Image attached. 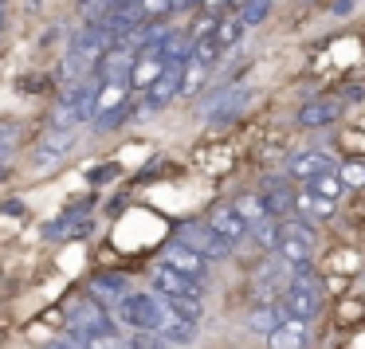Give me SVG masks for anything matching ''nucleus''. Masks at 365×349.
Here are the masks:
<instances>
[{"label": "nucleus", "mask_w": 365, "mask_h": 349, "mask_svg": "<svg viewBox=\"0 0 365 349\" xmlns=\"http://www.w3.org/2000/svg\"><path fill=\"white\" fill-rule=\"evenodd\" d=\"M114 318L126 322L130 330H161L169 318V306L158 291H130L126 298L114 306Z\"/></svg>", "instance_id": "f03ea898"}, {"label": "nucleus", "mask_w": 365, "mask_h": 349, "mask_svg": "<svg viewBox=\"0 0 365 349\" xmlns=\"http://www.w3.org/2000/svg\"><path fill=\"white\" fill-rule=\"evenodd\" d=\"M283 306L291 318H299V322H314L318 314H322V291L318 286H307V283H291L283 291Z\"/></svg>", "instance_id": "0eeeda50"}, {"label": "nucleus", "mask_w": 365, "mask_h": 349, "mask_svg": "<svg viewBox=\"0 0 365 349\" xmlns=\"http://www.w3.org/2000/svg\"><path fill=\"white\" fill-rule=\"evenodd\" d=\"M287 306H275V302H259V306H252V314H247V325H252L255 333H263L267 338L271 330H279V325L287 322Z\"/></svg>", "instance_id": "6ab92c4d"}, {"label": "nucleus", "mask_w": 365, "mask_h": 349, "mask_svg": "<svg viewBox=\"0 0 365 349\" xmlns=\"http://www.w3.org/2000/svg\"><path fill=\"white\" fill-rule=\"evenodd\" d=\"M267 345H271V349H307V345H310L307 322H299V318H287L279 330L267 333Z\"/></svg>", "instance_id": "dca6fc26"}, {"label": "nucleus", "mask_w": 365, "mask_h": 349, "mask_svg": "<svg viewBox=\"0 0 365 349\" xmlns=\"http://www.w3.org/2000/svg\"><path fill=\"white\" fill-rule=\"evenodd\" d=\"M67 330H71V338H87V333H114V318L106 314V306L98 298L75 302V306L67 310Z\"/></svg>", "instance_id": "20e7f679"}, {"label": "nucleus", "mask_w": 365, "mask_h": 349, "mask_svg": "<svg viewBox=\"0 0 365 349\" xmlns=\"http://www.w3.org/2000/svg\"><path fill=\"white\" fill-rule=\"evenodd\" d=\"M181 67L185 63H169L165 71L145 87V98H142L145 110H161V106H169L177 95H181Z\"/></svg>", "instance_id": "6e6552de"}, {"label": "nucleus", "mask_w": 365, "mask_h": 349, "mask_svg": "<svg viewBox=\"0 0 365 349\" xmlns=\"http://www.w3.org/2000/svg\"><path fill=\"white\" fill-rule=\"evenodd\" d=\"M208 224H212L216 231H220L224 239H232V244H240V239L247 236V220L244 216L236 212V204H220V208H212V212H208Z\"/></svg>", "instance_id": "4468645a"}, {"label": "nucleus", "mask_w": 365, "mask_h": 349, "mask_svg": "<svg viewBox=\"0 0 365 349\" xmlns=\"http://www.w3.org/2000/svg\"><path fill=\"white\" fill-rule=\"evenodd\" d=\"M173 239H177V244H185V247H192V251H200L205 259H228V255H232V239H224L208 220H185V224H177Z\"/></svg>", "instance_id": "7ed1b4c3"}, {"label": "nucleus", "mask_w": 365, "mask_h": 349, "mask_svg": "<svg viewBox=\"0 0 365 349\" xmlns=\"http://www.w3.org/2000/svg\"><path fill=\"white\" fill-rule=\"evenodd\" d=\"M4 212H9V216H24V204H16V200H12V204H4Z\"/></svg>", "instance_id": "58836bf2"}, {"label": "nucleus", "mask_w": 365, "mask_h": 349, "mask_svg": "<svg viewBox=\"0 0 365 349\" xmlns=\"http://www.w3.org/2000/svg\"><path fill=\"white\" fill-rule=\"evenodd\" d=\"M134 59H138V51H130V48H122V43H114V48L106 51L103 59H98L95 79H130V71H134Z\"/></svg>", "instance_id": "f8f14e48"}, {"label": "nucleus", "mask_w": 365, "mask_h": 349, "mask_svg": "<svg viewBox=\"0 0 365 349\" xmlns=\"http://www.w3.org/2000/svg\"><path fill=\"white\" fill-rule=\"evenodd\" d=\"M307 189H314V192H322V197L338 200L341 192H346V181H341V173L334 169V173H322V177H314V181H307Z\"/></svg>", "instance_id": "c756f323"}, {"label": "nucleus", "mask_w": 365, "mask_h": 349, "mask_svg": "<svg viewBox=\"0 0 365 349\" xmlns=\"http://www.w3.org/2000/svg\"><path fill=\"white\" fill-rule=\"evenodd\" d=\"M20 150V126L16 122H0V165H9V157Z\"/></svg>", "instance_id": "7c9ffc66"}, {"label": "nucleus", "mask_w": 365, "mask_h": 349, "mask_svg": "<svg viewBox=\"0 0 365 349\" xmlns=\"http://www.w3.org/2000/svg\"><path fill=\"white\" fill-rule=\"evenodd\" d=\"M161 263H169V267H177V271H185V275H192V278L205 283V278H208V263H212V259H205L200 251H192V247L169 239L165 251H161Z\"/></svg>", "instance_id": "1a4fd4ad"}, {"label": "nucleus", "mask_w": 365, "mask_h": 349, "mask_svg": "<svg viewBox=\"0 0 365 349\" xmlns=\"http://www.w3.org/2000/svg\"><path fill=\"white\" fill-rule=\"evenodd\" d=\"M220 43L212 40V36H200V40H192V56L189 59H200V63H208V67H216L220 63Z\"/></svg>", "instance_id": "2f4dec72"}, {"label": "nucleus", "mask_w": 365, "mask_h": 349, "mask_svg": "<svg viewBox=\"0 0 365 349\" xmlns=\"http://www.w3.org/2000/svg\"><path fill=\"white\" fill-rule=\"evenodd\" d=\"M271 12V0H247L244 9H240V16H244V24L247 28H255V24H263V16Z\"/></svg>", "instance_id": "473e14b6"}, {"label": "nucleus", "mask_w": 365, "mask_h": 349, "mask_svg": "<svg viewBox=\"0 0 365 349\" xmlns=\"http://www.w3.org/2000/svg\"><path fill=\"white\" fill-rule=\"evenodd\" d=\"M165 67H169V63L158 56V48H142V51H138V59H134V71H130V87H134V90H145L161 71H165Z\"/></svg>", "instance_id": "ddd939ff"}, {"label": "nucleus", "mask_w": 365, "mask_h": 349, "mask_svg": "<svg viewBox=\"0 0 365 349\" xmlns=\"http://www.w3.org/2000/svg\"><path fill=\"white\" fill-rule=\"evenodd\" d=\"M71 150H75V130H51V134L40 142V150L32 153V165L48 169V165H56V161H63Z\"/></svg>", "instance_id": "9d476101"}, {"label": "nucleus", "mask_w": 365, "mask_h": 349, "mask_svg": "<svg viewBox=\"0 0 365 349\" xmlns=\"http://www.w3.org/2000/svg\"><path fill=\"white\" fill-rule=\"evenodd\" d=\"M338 110H341V106L334 103V98H314V103L299 106L294 122H299L302 130H322V126H330V122L338 118Z\"/></svg>", "instance_id": "2eb2a0df"}, {"label": "nucleus", "mask_w": 365, "mask_h": 349, "mask_svg": "<svg viewBox=\"0 0 365 349\" xmlns=\"http://www.w3.org/2000/svg\"><path fill=\"white\" fill-rule=\"evenodd\" d=\"M275 251L283 255L291 267H302V263H310V251H314V244H310V239H299V236H283Z\"/></svg>", "instance_id": "b1692460"}, {"label": "nucleus", "mask_w": 365, "mask_h": 349, "mask_svg": "<svg viewBox=\"0 0 365 349\" xmlns=\"http://www.w3.org/2000/svg\"><path fill=\"white\" fill-rule=\"evenodd\" d=\"M150 286L161 294V298H181V294H189V298H205V283L192 275H185V271L169 267V263H158L150 275Z\"/></svg>", "instance_id": "39448f33"}, {"label": "nucleus", "mask_w": 365, "mask_h": 349, "mask_svg": "<svg viewBox=\"0 0 365 349\" xmlns=\"http://www.w3.org/2000/svg\"><path fill=\"white\" fill-rule=\"evenodd\" d=\"M208 75H212V67H208V63H200V59H185V67H181V95H177V98L200 95L205 83H208Z\"/></svg>", "instance_id": "aec40b11"}, {"label": "nucleus", "mask_w": 365, "mask_h": 349, "mask_svg": "<svg viewBox=\"0 0 365 349\" xmlns=\"http://www.w3.org/2000/svg\"><path fill=\"white\" fill-rule=\"evenodd\" d=\"M244 4H247V0H232V9H244Z\"/></svg>", "instance_id": "ea45409f"}, {"label": "nucleus", "mask_w": 365, "mask_h": 349, "mask_svg": "<svg viewBox=\"0 0 365 349\" xmlns=\"http://www.w3.org/2000/svg\"><path fill=\"white\" fill-rule=\"evenodd\" d=\"M224 9H232V0H200V12L208 16H224Z\"/></svg>", "instance_id": "4c0bfd02"}, {"label": "nucleus", "mask_w": 365, "mask_h": 349, "mask_svg": "<svg viewBox=\"0 0 365 349\" xmlns=\"http://www.w3.org/2000/svg\"><path fill=\"white\" fill-rule=\"evenodd\" d=\"M247 236L255 239V244L263 247V251H271V247H279V224H275V216H263L259 224H252V231Z\"/></svg>", "instance_id": "c85d7f7f"}, {"label": "nucleus", "mask_w": 365, "mask_h": 349, "mask_svg": "<svg viewBox=\"0 0 365 349\" xmlns=\"http://www.w3.org/2000/svg\"><path fill=\"white\" fill-rule=\"evenodd\" d=\"M338 173L346 181V189H365V161H346Z\"/></svg>", "instance_id": "72a5a7b5"}, {"label": "nucleus", "mask_w": 365, "mask_h": 349, "mask_svg": "<svg viewBox=\"0 0 365 349\" xmlns=\"http://www.w3.org/2000/svg\"><path fill=\"white\" fill-rule=\"evenodd\" d=\"M334 157H326V153H314V150H302V153H294L291 161H287V173L294 177V181H314V177H322V173H334Z\"/></svg>", "instance_id": "9b49d317"}, {"label": "nucleus", "mask_w": 365, "mask_h": 349, "mask_svg": "<svg viewBox=\"0 0 365 349\" xmlns=\"http://www.w3.org/2000/svg\"><path fill=\"white\" fill-rule=\"evenodd\" d=\"M118 349H134V345H130V341H118Z\"/></svg>", "instance_id": "a19ab883"}, {"label": "nucleus", "mask_w": 365, "mask_h": 349, "mask_svg": "<svg viewBox=\"0 0 365 349\" xmlns=\"http://www.w3.org/2000/svg\"><path fill=\"white\" fill-rule=\"evenodd\" d=\"M134 12H138L142 24H158V20H165L169 12H173V0H138Z\"/></svg>", "instance_id": "cd10ccee"}, {"label": "nucleus", "mask_w": 365, "mask_h": 349, "mask_svg": "<svg viewBox=\"0 0 365 349\" xmlns=\"http://www.w3.org/2000/svg\"><path fill=\"white\" fill-rule=\"evenodd\" d=\"M158 333L169 341V345H192V341H197V322H189V318H177V314H169V318H165V325H161Z\"/></svg>", "instance_id": "412c9836"}, {"label": "nucleus", "mask_w": 365, "mask_h": 349, "mask_svg": "<svg viewBox=\"0 0 365 349\" xmlns=\"http://www.w3.org/2000/svg\"><path fill=\"white\" fill-rule=\"evenodd\" d=\"M236 212L247 220V228H252V224H259L263 216H271V212H267V200H263L259 192H240V200H236Z\"/></svg>", "instance_id": "a878e982"}, {"label": "nucleus", "mask_w": 365, "mask_h": 349, "mask_svg": "<svg viewBox=\"0 0 365 349\" xmlns=\"http://www.w3.org/2000/svg\"><path fill=\"white\" fill-rule=\"evenodd\" d=\"M114 12V0H83V16L87 20H103Z\"/></svg>", "instance_id": "c9c22d12"}, {"label": "nucleus", "mask_w": 365, "mask_h": 349, "mask_svg": "<svg viewBox=\"0 0 365 349\" xmlns=\"http://www.w3.org/2000/svg\"><path fill=\"white\" fill-rule=\"evenodd\" d=\"M334 204H338V200L322 197V192H314V189L294 192V212L307 216V220H330V216H334Z\"/></svg>", "instance_id": "a211bd4d"}, {"label": "nucleus", "mask_w": 365, "mask_h": 349, "mask_svg": "<svg viewBox=\"0 0 365 349\" xmlns=\"http://www.w3.org/2000/svg\"><path fill=\"white\" fill-rule=\"evenodd\" d=\"M244 16H216V28H212V40L220 43L224 51L228 48H236L240 40H244Z\"/></svg>", "instance_id": "5701e85b"}, {"label": "nucleus", "mask_w": 365, "mask_h": 349, "mask_svg": "<svg viewBox=\"0 0 365 349\" xmlns=\"http://www.w3.org/2000/svg\"><path fill=\"white\" fill-rule=\"evenodd\" d=\"M130 345H134V349H165L169 341L161 338L158 330H134V338H130Z\"/></svg>", "instance_id": "f704fd0d"}, {"label": "nucleus", "mask_w": 365, "mask_h": 349, "mask_svg": "<svg viewBox=\"0 0 365 349\" xmlns=\"http://www.w3.org/2000/svg\"><path fill=\"white\" fill-rule=\"evenodd\" d=\"M158 56L165 59V63H185V59L192 56V40H189V32H169L165 40L158 43Z\"/></svg>", "instance_id": "4be33fe9"}, {"label": "nucleus", "mask_w": 365, "mask_h": 349, "mask_svg": "<svg viewBox=\"0 0 365 349\" xmlns=\"http://www.w3.org/2000/svg\"><path fill=\"white\" fill-rule=\"evenodd\" d=\"M87 294L98 298L103 306H118V302L130 294V283H126V275H98V278H91Z\"/></svg>", "instance_id": "f3484780"}, {"label": "nucleus", "mask_w": 365, "mask_h": 349, "mask_svg": "<svg viewBox=\"0 0 365 349\" xmlns=\"http://www.w3.org/2000/svg\"><path fill=\"white\" fill-rule=\"evenodd\" d=\"M169 314L177 318H189V322H200L205 318V298H189V294H181V298H165Z\"/></svg>", "instance_id": "bb28decb"}, {"label": "nucleus", "mask_w": 365, "mask_h": 349, "mask_svg": "<svg viewBox=\"0 0 365 349\" xmlns=\"http://www.w3.org/2000/svg\"><path fill=\"white\" fill-rule=\"evenodd\" d=\"M0 32H4V9H0Z\"/></svg>", "instance_id": "37998d69"}, {"label": "nucleus", "mask_w": 365, "mask_h": 349, "mask_svg": "<svg viewBox=\"0 0 365 349\" xmlns=\"http://www.w3.org/2000/svg\"><path fill=\"white\" fill-rule=\"evenodd\" d=\"M247 98H252V90H247L244 83L220 87L205 106H200V118H205V122H232V118H240V110L247 106Z\"/></svg>", "instance_id": "423d86ee"}, {"label": "nucleus", "mask_w": 365, "mask_h": 349, "mask_svg": "<svg viewBox=\"0 0 365 349\" xmlns=\"http://www.w3.org/2000/svg\"><path fill=\"white\" fill-rule=\"evenodd\" d=\"M118 173H122L118 165H103V169H95V173H91V181H95V184H110V177L118 181Z\"/></svg>", "instance_id": "e433bc0d"}, {"label": "nucleus", "mask_w": 365, "mask_h": 349, "mask_svg": "<svg viewBox=\"0 0 365 349\" xmlns=\"http://www.w3.org/2000/svg\"><path fill=\"white\" fill-rule=\"evenodd\" d=\"M263 200H267V212H271V216H291V212H294V192L287 189L283 181L267 184V192H263Z\"/></svg>", "instance_id": "393cba45"}, {"label": "nucleus", "mask_w": 365, "mask_h": 349, "mask_svg": "<svg viewBox=\"0 0 365 349\" xmlns=\"http://www.w3.org/2000/svg\"><path fill=\"white\" fill-rule=\"evenodd\" d=\"M4 173H9V165H0V181H4Z\"/></svg>", "instance_id": "79ce46f5"}, {"label": "nucleus", "mask_w": 365, "mask_h": 349, "mask_svg": "<svg viewBox=\"0 0 365 349\" xmlns=\"http://www.w3.org/2000/svg\"><path fill=\"white\" fill-rule=\"evenodd\" d=\"M95 103H98V79L87 75V79L71 83L63 90V98L56 103V114H51V130H75L83 122L95 118Z\"/></svg>", "instance_id": "f257e3e1"}]
</instances>
